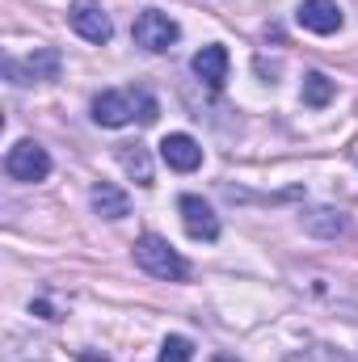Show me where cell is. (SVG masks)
Segmentation results:
<instances>
[{
    "mask_svg": "<svg viewBox=\"0 0 358 362\" xmlns=\"http://www.w3.org/2000/svg\"><path fill=\"white\" fill-rule=\"evenodd\" d=\"M299 223H304L308 236H321V240H337L346 232V215L333 211V206H312V211L299 215Z\"/></svg>",
    "mask_w": 358,
    "mask_h": 362,
    "instance_id": "11",
    "label": "cell"
},
{
    "mask_svg": "<svg viewBox=\"0 0 358 362\" xmlns=\"http://www.w3.org/2000/svg\"><path fill=\"white\" fill-rule=\"evenodd\" d=\"M4 173H8L13 181H42L47 173H51V156H47L42 144L17 139V144L4 152Z\"/></svg>",
    "mask_w": 358,
    "mask_h": 362,
    "instance_id": "5",
    "label": "cell"
},
{
    "mask_svg": "<svg viewBox=\"0 0 358 362\" xmlns=\"http://www.w3.org/2000/svg\"><path fill=\"white\" fill-rule=\"evenodd\" d=\"M68 21H72V30H76L85 42H110V34H114L105 8H101L97 0H72V4H68Z\"/></svg>",
    "mask_w": 358,
    "mask_h": 362,
    "instance_id": "6",
    "label": "cell"
},
{
    "mask_svg": "<svg viewBox=\"0 0 358 362\" xmlns=\"http://www.w3.org/2000/svg\"><path fill=\"white\" fill-rule=\"evenodd\" d=\"M81 362H110L105 354H93V350H81Z\"/></svg>",
    "mask_w": 358,
    "mask_h": 362,
    "instance_id": "17",
    "label": "cell"
},
{
    "mask_svg": "<svg viewBox=\"0 0 358 362\" xmlns=\"http://www.w3.org/2000/svg\"><path fill=\"white\" fill-rule=\"evenodd\" d=\"M333 81H329V76H325V72H308V76H304V105H316V110H321V105H329V101H333Z\"/></svg>",
    "mask_w": 358,
    "mask_h": 362,
    "instance_id": "14",
    "label": "cell"
},
{
    "mask_svg": "<svg viewBox=\"0 0 358 362\" xmlns=\"http://www.w3.org/2000/svg\"><path fill=\"white\" fill-rule=\"evenodd\" d=\"M156 97L144 89H105L93 97V122L97 127H127L131 118H139L144 127L156 122Z\"/></svg>",
    "mask_w": 358,
    "mask_h": 362,
    "instance_id": "1",
    "label": "cell"
},
{
    "mask_svg": "<svg viewBox=\"0 0 358 362\" xmlns=\"http://www.w3.org/2000/svg\"><path fill=\"white\" fill-rule=\"evenodd\" d=\"M215 362H241V358H232V354H219V358H215Z\"/></svg>",
    "mask_w": 358,
    "mask_h": 362,
    "instance_id": "18",
    "label": "cell"
},
{
    "mask_svg": "<svg viewBox=\"0 0 358 362\" xmlns=\"http://www.w3.org/2000/svg\"><path fill=\"white\" fill-rule=\"evenodd\" d=\"M287 362H350V358L337 354V350H329V346H308V350H295Z\"/></svg>",
    "mask_w": 358,
    "mask_h": 362,
    "instance_id": "16",
    "label": "cell"
},
{
    "mask_svg": "<svg viewBox=\"0 0 358 362\" xmlns=\"http://www.w3.org/2000/svg\"><path fill=\"white\" fill-rule=\"evenodd\" d=\"M178 211H181L185 232H190L194 240H215V236H219V215H215V211H211L198 194H181Z\"/></svg>",
    "mask_w": 358,
    "mask_h": 362,
    "instance_id": "7",
    "label": "cell"
},
{
    "mask_svg": "<svg viewBox=\"0 0 358 362\" xmlns=\"http://www.w3.org/2000/svg\"><path fill=\"white\" fill-rule=\"evenodd\" d=\"M131 257H135V266L144 274H152V278H165V282H181L190 266H185V257H181L178 249L165 240V236H139L135 240V249H131Z\"/></svg>",
    "mask_w": 358,
    "mask_h": 362,
    "instance_id": "2",
    "label": "cell"
},
{
    "mask_svg": "<svg viewBox=\"0 0 358 362\" xmlns=\"http://www.w3.org/2000/svg\"><path fill=\"white\" fill-rule=\"evenodd\" d=\"M131 38H135V47L161 55V51H169L181 38V25L169 13H161V8H144V13L135 17V25H131Z\"/></svg>",
    "mask_w": 358,
    "mask_h": 362,
    "instance_id": "3",
    "label": "cell"
},
{
    "mask_svg": "<svg viewBox=\"0 0 358 362\" xmlns=\"http://www.w3.org/2000/svg\"><path fill=\"white\" fill-rule=\"evenodd\" d=\"M161 160H165L169 169H178V173H194V169L202 165V148H198L190 135L173 131V135L161 139Z\"/></svg>",
    "mask_w": 358,
    "mask_h": 362,
    "instance_id": "9",
    "label": "cell"
},
{
    "mask_svg": "<svg viewBox=\"0 0 358 362\" xmlns=\"http://www.w3.org/2000/svg\"><path fill=\"white\" fill-rule=\"evenodd\" d=\"M190 68H194V76H198V81H207L211 89H219V85L228 81V51H224L219 42H207V47L194 55V64H190Z\"/></svg>",
    "mask_w": 358,
    "mask_h": 362,
    "instance_id": "10",
    "label": "cell"
},
{
    "mask_svg": "<svg viewBox=\"0 0 358 362\" xmlns=\"http://www.w3.org/2000/svg\"><path fill=\"white\" fill-rule=\"evenodd\" d=\"M295 17H299V25L312 30V34H337L342 21H346V13H342L337 0H304Z\"/></svg>",
    "mask_w": 358,
    "mask_h": 362,
    "instance_id": "8",
    "label": "cell"
},
{
    "mask_svg": "<svg viewBox=\"0 0 358 362\" xmlns=\"http://www.w3.org/2000/svg\"><path fill=\"white\" fill-rule=\"evenodd\" d=\"M89 202L101 219H127V215H131V198H127L118 185H110V181H97V185H93Z\"/></svg>",
    "mask_w": 358,
    "mask_h": 362,
    "instance_id": "12",
    "label": "cell"
},
{
    "mask_svg": "<svg viewBox=\"0 0 358 362\" xmlns=\"http://www.w3.org/2000/svg\"><path fill=\"white\" fill-rule=\"evenodd\" d=\"M194 358V341L190 337H165L161 341V362H190Z\"/></svg>",
    "mask_w": 358,
    "mask_h": 362,
    "instance_id": "15",
    "label": "cell"
},
{
    "mask_svg": "<svg viewBox=\"0 0 358 362\" xmlns=\"http://www.w3.org/2000/svg\"><path fill=\"white\" fill-rule=\"evenodd\" d=\"M59 68H64V59L55 47H34L25 59H8V81L13 85H47L59 76Z\"/></svg>",
    "mask_w": 358,
    "mask_h": 362,
    "instance_id": "4",
    "label": "cell"
},
{
    "mask_svg": "<svg viewBox=\"0 0 358 362\" xmlns=\"http://www.w3.org/2000/svg\"><path fill=\"white\" fill-rule=\"evenodd\" d=\"M114 156H118V165H122V173L135 181V185H152V156H148V148L144 144H118L114 148Z\"/></svg>",
    "mask_w": 358,
    "mask_h": 362,
    "instance_id": "13",
    "label": "cell"
}]
</instances>
